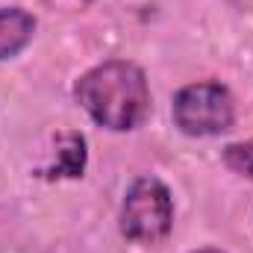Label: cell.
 Masks as SVG:
<instances>
[{
	"label": "cell",
	"instance_id": "6da1fadb",
	"mask_svg": "<svg viewBox=\"0 0 253 253\" xmlns=\"http://www.w3.org/2000/svg\"><path fill=\"white\" fill-rule=\"evenodd\" d=\"M74 103L109 132H135L153 112L144 68L129 59H103L74 80Z\"/></svg>",
	"mask_w": 253,
	"mask_h": 253
},
{
	"label": "cell",
	"instance_id": "7a4b0ae2",
	"mask_svg": "<svg viewBox=\"0 0 253 253\" xmlns=\"http://www.w3.org/2000/svg\"><path fill=\"white\" fill-rule=\"evenodd\" d=\"M174 194L165 180L141 174L126 186L118 209V230L129 245L153 248L174 233Z\"/></svg>",
	"mask_w": 253,
	"mask_h": 253
},
{
	"label": "cell",
	"instance_id": "3957f363",
	"mask_svg": "<svg viewBox=\"0 0 253 253\" xmlns=\"http://www.w3.org/2000/svg\"><path fill=\"white\" fill-rule=\"evenodd\" d=\"M171 118L189 138H218L236 126V97L221 80H194L177 88Z\"/></svg>",
	"mask_w": 253,
	"mask_h": 253
},
{
	"label": "cell",
	"instance_id": "277c9868",
	"mask_svg": "<svg viewBox=\"0 0 253 253\" xmlns=\"http://www.w3.org/2000/svg\"><path fill=\"white\" fill-rule=\"evenodd\" d=\"M53 159L39 168V177L44 180H80L88 168V141L77 129H62L56 135Z\"/></svg>",
	"mask_w": 253,
	"mask_h": 253
},
{
	"label": "cell",
	"instance_id": "5b68a950",
	"mask_svg": "<svg viewBox=\"0 0 253 253\" xmlns=\"http://www.w3.org/2000/svg\"><path fill=\"white\" fill-rule=\"evenodd\" d=\"M39 21L21 6H0V65L21 56L36 39Z\"/></svg>",
	"mask_w": 253,
	"mask_h": 253
},
{
	"label": "cell",
	"instance_id": "8992f818",
	"mask_svg": "<svg viewBox=\"0 0 253 253\" xmlns=\"http://www.w3.org/2000/svg\"><path fill=\"white\" fill-rule=\"evenodd\" d=\"M221 159L224 165L236 174V177H245L253 183V138L248 141H233L221 150Z\"/></svg>",
	"mask_w": 253,
	"mask_h": 253
},
{
	"label": "cell",
	"instance_id": "52a82bcc",
	"mask_svg": "<svg viewBox=\"0 0 253 253\" xmlns=\"http://www.w3.org/2000/svg\"><path fill=\"white\" fill-rule=\"evenodd\" d=\"M189 253H227V251H221V248H212V245H206V248H194V251Z\"/></svg>",
	"mask_w": 253,
	"mask_h": 253
},
{
	"label": "cell",
	"instance_id": "ba28073f",
	"mask_svg": "<svg viewBox=\"0 0 253 253\" xmlns=\"http://www.w3.org/2000/svg\"><path fill=\"white\" fill-rule=\"evenodd\" d=\"M80 3H94V0H80Z\"/></svg>",
	"mask_w": 253,
	"mask_h": 253
}]
</instances>
